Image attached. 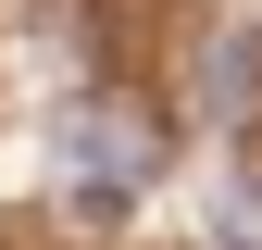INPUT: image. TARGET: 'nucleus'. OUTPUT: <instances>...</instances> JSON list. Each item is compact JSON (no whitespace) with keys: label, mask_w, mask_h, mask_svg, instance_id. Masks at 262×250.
<instances>
[{"label":"nucleus","mask_w":262,"mask_h":250,"mask_svg":"<svg viewBox=\"0 0 262 250\" xmlns=\"http://www.w3.org/2000/svg\"><path fill=\"white\" fill-rule=\"evenodd\" d=\"M62 163H75V213H125L162 175V125L138 100H75L62 113Z\"/></svg>","instance_id":"f257e3e1"},{"label":"nucleus","mask_w":262,"mask_h":250,"mask_svg":"<svg viewBox=\"0 0 262 250\" xmlns=\"http://www.w3.org/2000/svg\"><path fill=\"white\" fill-rule=\"evenodd\" d=\"M250 100H262V38H225V62H212V113L237 125Z\"/></svg>","instance_id":"f03ea898"}]
</instances>
